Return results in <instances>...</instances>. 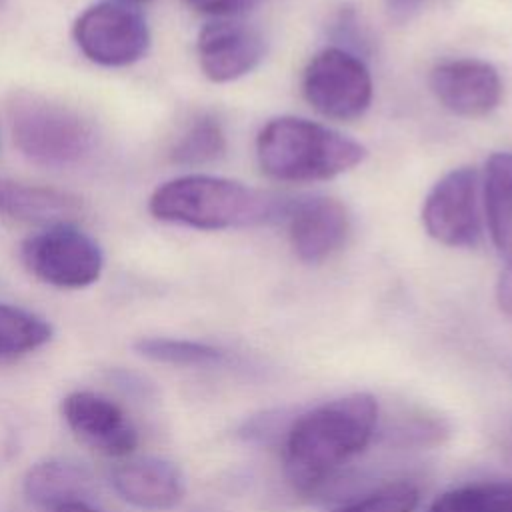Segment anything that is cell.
Wrapping results in <instances>:
<instances>
[{
    "mask_svg": "<svg viewBox=\"0 0 512 512\" xmlns=\"http://www.w3.org/2000/svg\"><path fill=\"white\" fill-rule=\"evenodd\" d=\"M20 260L38 280L68 290L94 284L104 266L100 246L74 224L48 226L28 236Z\"/></svg>",
    "mask_w": 512,
    "mask_h": 512,
    "instance_id": "5",
    "label": "cell"
},
{
    "mask_svg": "<svg viewBox=\"0 0 512 512\" xmlns=\"http://www.w3.org/2000/svg\"><path fill=\"white\" fill-rule=\"evenodd\" d=\"M288 236L296 256L302 262L318 264L338 252L350 234V216L346 208L326 196H314L290 204Z\"/></svg>",
    "mask_w": 512,
    "mask_h": 512,
    "instance_id": "12",
    "label": "cell"
},
{
    "mask_svg": "<svg viewBox=\"0 0 512 512\" xmlns=\"http://www.w3.org/2000/svg\"><path fill=\"white\" fill-rule=\"evenodd\" d=\"M190 8L216 16V18H230V16H240L254 8L260 0H184Z\"/></svg>",
    "mask_w": 512,
    "mask_h": 512,
    "instance_id": "22",
    "label": "cell"
},
{
    "mask_svg": "<svg viewBox=\"0 0 512 512\" xmlns=\"http://www.w3.org/2000/svg\"><path fill=\"white\" fill-rule=\"evenodd\" d=\"M428 4V0H386L388 10L396 18H410L418 10H422Z\"/></svg>",
    "mask_w": 512,
    "mask_h": 512,
    "instance_id": "24",
    "label": "cell"
},
{
    "mask_svg": "<svg viewBox=\"0 0 512 512\" xmlns=\"http://www.w3.org/2000/svg\"><path fill=\"white\" fill-rule=\"evenodd\" d=\"M114 492L130 506L150 512L176 508L186 494L182 470L164 458L126 460L110 472Z\"/></svg>",
    "mask_w": 512,
    "mask_h": 512,
    "instance_id": "13",
    "label": "cell"
},
{
    "mask_svg": "<svg viewBox=\"0 0 512 512\" xmlns=\"http://www.w3.org/2000/svg\"><path fill=\"white\" fill-rule=\"evenodd\" d=\"M74 40L88 60L120 68L146 54L150 30L138 10L118 2H98L76 18Z\"/></svg>",
    "mask_w": 512,
    "mask_h": 512,
    "instance_id": "7",
    "label": "cell"
},
{
    "mask_svg": "<svg viewBox=\"0 0 512 512\" xmlns=\"http://www.w3.org/2000/svg\"><path fill=\"white\" fill-rule=\"evenodd\" d=\"M430 88L444 108L464 118L486 116L502 100L498 70L476 58L440 62L430 72Z\"/></svg>",
    "mask_w": 512,
    "mask_h": 512,
    "instance_id": "11",
    "label": "cell"
},
{
    "mask_svg": "<svg viewBox=\"0 0 512 512\" xmlns=\"http://www.w3.org/2000/svg\"><path fill=\"white\" fill-rule=\"evenodd\" d=\"M196 50L200 68L212 82H230L262 62L266 38L252 24L222 18L200 30Z\"/></svg>",
    "mask_w": 512,
    "mask_h": 512,
    "instance_id": "10",
    "label": "cell"
},
{
    "mask_svg": "<svg viewBox=\"0 0 512 512\" xmlns=\"http://www.w3.org/2000/svg\"><path fill=\"white\" fill-rule=\"evenodd\" d=\"M496 302L500 310L512 318V264H506L496 282Z\"/></svg>",
    "mask_w": 512,
    "mask_h": 512,
    "instance_id": "23",
    "label": "cell"
},
{
    "mask_svg": "<svg viewBox=\"0 0 512 512\" xmlns=\"http://www.w3.org/2000/svg\"><path fill=\"white\" fill-rule=\"evenodd\" d=\"M52 512H102V510L90 506L88 502H70V504H64V506H58Z\"/></svg>",
    "mask_w": 512,
    "mask_h": 512,
    "instance_id": "25",
    "label": "cell"
},
{
    "mask_svg": "<svg viewBox=\"0 0 512 512\" xmlns=\"http://www.w3.org/2000/svg\"><path fill=\"white\" fill-rule=\"evenodd\" d=\"M158 220L178 222L200 230L248 228L276 220L290 204L276 196L208 174H186L164 182L148 202Z\"/></svg>",
    "mask_w": 512,
    "mask_h": 512,
    "instance_id": "2",
    "label": "cell"
},
{
    "mask_svg": "<svg viewBox=\"0 0 512 512\" xmlns=\"http://www.w3.org/2000/svg\"><path fill=\"white\" fill-rule=\"evenodd\" d=\"M262 170L282 182L334 178L366 158V148L340 132L304 118L270 120L256 138Z\"/></svg>",
    "mask_w": 512,
    "mask_h": 512,
    "instance_id": "3",
    "label": "cell"
},
{
    "mask_svg": "<svg viewBox=\"0 0 512 512\" xmlns=\"http://www.w3.org/2000/svg\"><path fill=\"white\" fill-rule=\"evenodd\" d=\"M426 512H512V484H464L438 496Z\"/></svg>",
    "mask_w": 512,
    "mask_h": 512,
    "instance_id": "19",
    "label": "cell"
},
{
    "mask_svg": "<svg viewBox=\"0 0 512 512\" xmlns=\"http://www.w3.org/2000/svg\"><path fill=\"white\" fill-rule=\"evenodd\" d=\"M302 92L322 116L352 120L362 116L372 102V78L354 52L330 46L308 62L302 76Z\"/></svg>",
    "mask_w": 512,
    "mask_h": 512,
    "instance_id": "6",
    "label": "cell"
},
{
    "mask_svg": "<svg viewBox=\"0 0 512 512\" xmlns=\"http://www.w3.org/2000/svg\"><path fill=\"white\" fill-rule=\"evenodd\" d=\"M6 116L16 148L34 164L66 168L80 164L94 150V126L62 102L16 90L6 100Z\"/></svg>",
    "mask_w": 512,
    "mask_h": 512,
    "instance_id": "4",
    "label": "cell"
},
{
    "mask_svg": "<svg viewBox=\"0 0 512 512\" xmlns=\"http://www.w3.org/2000/svg\"><path fill=\"white\" fill-rule=\"evenodd\" d=\"M480 174L462 166L444 174L428 192L422 208L426 232L454 248H472L482 236Z\"/></svg>",
    "mask_w": 512,
    "mask_h": 512,
    "instance_id": "8",
    "label": "cell"
},
{
    "mask_svg": "<svg viewBox=\"0 0 512 512\" xmlns=\"http://www.w3.org/2000/svg\"><path fill=\"white\" fill-rule=\"evenodd\" d=\"M68 428L104 456L126 458L138 446V430L110 398L92 390H74L60 402Z\"/></svg>",
    "mask_w": 512,
    "mask_h": 512,
    "instance_id": "9",
    "label": "cell"
},
{
    "mask_svg": "<svg viewBox=\"0 0 512 512\" xmlns=\"http://www.w3.org/2000/svg\"><path fill=\"white\" fill-rule=\"evenodd\" d=\"M226 150L222 124L210 116H198L170 150L172 162L180 166H200L218 160Z\"/></svg>",
    "mask_w": 512,
    "mask_h": 512,
    "instance_id": "20",
    "label": "cell"
},
{
    "mask_svg": "<svg viewBox=\"0 0 512 512\" xmlns=\"http://www.w3.org/2000/svg\"><path fill=\"white\" fill-rule=\"evenodd\" d=\"M190 512H216L212 508H196V510H190Z\"/></svg>",
    "mask_w": 512,
    "mask_h": 512,
    "instance_id": "26",
    "label": "cell"
},
{
    "mask_svg": "<svg viewBox=\"0 0 512 512\" xmlns=\"http://www.w3.org/2000/svg\"><path fill=\"white\" fill-rule=\"evenodd\" d=\"M126 2H148V0H126Z\"/></svg>",
    "mask_w": 512,
    "mask_h": 512,
    "instance_id": "27",
    "label": "cell"
},
{
    "mask_svg": "<svg viewBox=\"0 0 512 512\" xmlns=\"http://www.w3.org/2000/svg\"><path fill=\"white\" fill-rule=\"evenodd\" d=\"M94 478L82 464L50 458L32 464L22 478V492L34 506L52 508L70 502H88Z\"/></svg>",
    "mask_w": 512,
    "mask_h": 512,
    "instance_id": "15",
    "label": "cell"
},
{
    "mask_svg": "<svg viewBox=\"0 0 512 512\" xmlns=\"http://www.w3.org/2000/svg\"><path fill=\"white\" fill-rule=\"evenodd\" d=\"M52 340V326L42 316L0 304V360L22 358Z\"/></svg>",
    "mask_w": 512,
    "mask_h": 512,
    "instance_id": "17",
    "label": "cell"
},
{
    "mask_svg": "<svg viewBox=\"0 0 512 512\" xmlns=\"http://www.w3.org/2000/svg\"><path fill=\"white\" fill-rule=\"evenodd\" d=\"M132 346L138 356L172 366H216L226 360L222 348L198 340L146 336L138 338Z\"/></svg>",
    "mask_w": 512,
    "mask_h": 512,
    "instance_id": "18",
    "label": "cell"
},
{
    "mask_svg": "<svg viewBox=\"0 0 512 512\" xmlns=\"http://www.w3.org/2000/svg\"><path fill=\"white\" fill-rule=\"evenodd\" d=\"M0 4H2V0H0Z\"/></svg>",
    "mask_w": 512,
    "mask_h": 512,
    "instance_id": "28",
    "label": "cell"
},
{
    "mask_svg": "<svg viewBox=\"0 0 512 512\" xmlns=\"http://www.w3.org/2000/svg\"><path fill=\"white\" fill-rule=\"evenodd\" d=\"M418 502L420 492L414 484L392 482L332 512H414Z\"/></svg>",
    "mask_w": 512,
    "mask_h": 512,
    "instance_id": "21",
    "label": "cell"
},
{
    "mask_svg": "<svg viewBox=\"0 0 512 512\" xmlns=\"http://www.w3.org/2000/svg\"><path fill=\"white\" fill-rule=\"evenodd\" d=\"M84 212L82 198L52 186L0 180V214L18 222L74 224Z\"/></svg>",
    "mask_w": 512,
    "mask_h": 512,
    "instance_id": "14",
    "label": "cell"
},
{
    "mask_svg": "<svg viewBox=\"0 0 512 512\" xmlns=\"http://www.w3.org/2000/svg\"><path fill=\"white\" fill-rule=\"evenodd\" d=\"M378 404L372 394H348L302 412L290 422L282 444L288 482L298 492L316 490L374 436Z\"/></svg>",
    "mask_w": 512,
    "mask_h": 512,
    "instance_id": "1",
    "label": "cell"
},
{
    "mask_svg": "<svg viewBox=\"0 0 512 512\" xmlns=\"http://www.w3.org/2000/svg\"><path fill=\"white\" fill-rule=\"evenodd\" d=\"M482 196L492 242L502 260L512 264V152L488 158Z\"/></svg>",
    "mask_w": 512,
    "mask_h": 512,
    "instance_id": "16",
    "label": "cell"
}]
</instances>
